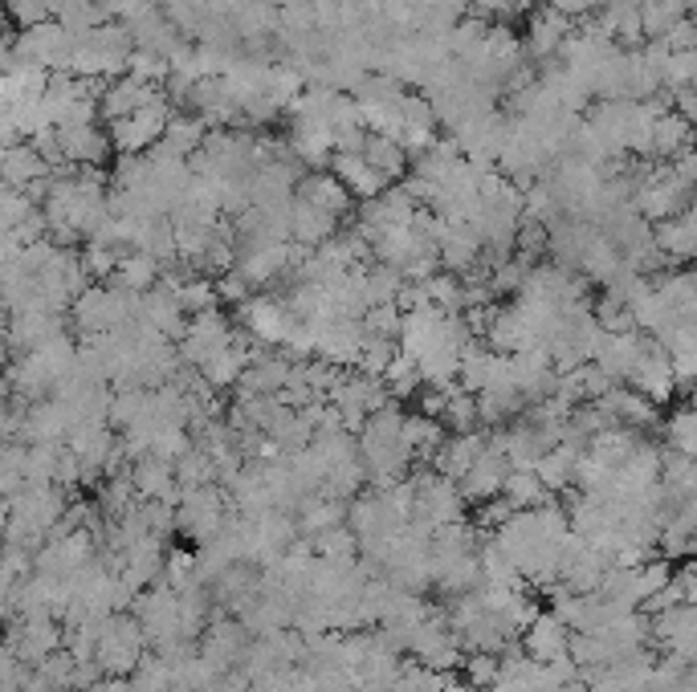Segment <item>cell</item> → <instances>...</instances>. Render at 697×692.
<instances>
[{"label": "cell", "instance_id": "6da1fadb", "mask_svg": "<svg viewBox=\"0 0 697 692\" xmlns=\"http://www.w3.org/2000/svg\"><path fill=\"white\" fill-rule=\"evenodd\" d=\"M13 69H41V74H69V54H74V37L57 21H41L17 33L9 41Z\"/></svg>", "mask_w": 697, "mask_h": 692}, {"label": "cell", "instance_id": "7a4b0ae2", "mask_svg": "<svg viewBox=\"0 0 697 692\" xmlns=\"http://www.w3.org/2000/svg\"><path fill=\"white\" fill-rule=\"evenodd\" d=\"M148 652V639H143V627L135 624V615H107L103 627H98V644H95V664L98 672L107 677H131L135 664Z\"/></svg>", "mask_w": 697, "mask_h": 692}, {"label": "cell", "instance_id": "3957f363", "mask_svg": "<svg viewBox=\"0 0 697 692\" xmlns=\"http://www.w3.org/2000/svg\"><path fill=\"white\" fill-rule=\"evenodd\" d=\"M168 119H172V102H168V94L160 90L151 102H143L139 110H131L127 119L110 122L107 139L119 155H143V151H151V147L163 139Z\"/></svg>", "mask_w": 697, "mask_h": 692}, {"label": "cell", "instance_id": "277c9868", "mask_svg": "<svg viewBox=\"0 0 697 692\" xmlns=\"http://www.w3.org/2000/svg\"><path fill=\"white\" fill-rule=\"evenodd\" d=\"M237 338V326L216 310H204V314H189L184 322V334L175 338V355H180V367H196L201 371L204 363L213 359L216 350H225L228 343Z\"/></svg>", "mask_w": 697, "mask_h": 692}, {"label": "cell", "instance_id": "5b68a950", "mask_svg": "<svg viewBox=\"0 0 697 692\" xmlns=\"http://www.w3.org/2000/svg\"><path fill=\"white\" fill-rule=\"evenodd\" d=\"M228 518V497L221 485H196V489H180L175 497V530L208 542Z\"/></svg>", "mask_w": 697, "mask_h": 692}, {"label": "cell", "instance_id": "8992f818", "mask_svg": "<svg viewBox=\"0 0 697 692\" xmlns=\"http://www.w3.org/2000/svg\"><path fill=\"white\" fill-rule=\"evenodd\" d=\"M237 322H242L245 338H254L261 346H282L290 326H294V314L286 310L278 293H257V298L237 306Z\"/></svg>", "mask_w": 697, "mask_h": 692}, {"label": "cell", "instance_id": "52a82bcc", "mask_svg": "<svg viewBox=\"0 0 697 692\" xmlns=\"http://www.w3.org/2000/svg\"><path fill=\"white\" fill-rule=\"evenodd\" d=\"M404 648L416 656V664L437 668V672H449V668L461 664V639L453 636V627L444 624V615H425Z\"/></svg>", "mask_w": 697, "mask_h": 692}, {"label": "cell", "instance_id": "ba28073f", "mask_svg": "<svg viewBox=\"0 0 697 692\" xmlns=\"http://www.w3.org/2000/svg\"><path fill=\"white\" fill-rule=\"evenodd\" d=\"M245 652H249V631H245L242 619L216 615V619H208V624H204L196 656H204V660H208L216 672H233V668H242Z\"/></svg>", "mask_w": 697, "mask_h": 692}, {"label": "cell", "instance_id": "9c48e42d", "mask_svg": "<svg viewBox=\"0 0 697 692\" xmlns=\"http://www.w3.org/2000/svg\"><path fill=\"white\" fill-rule=\"evenodd\" d=\"M624 383H629L632 391H641L644 400L657 403V408L677 396V383H673V371H669V355H665L653 338H644V350L636 355V363H632V371Z\"/></svg>", "mask_w": 697, "mask_h": 692}, {"label": "cell", "instance_id": "30bf717a", "mask_svg": "<svg viewBox=\"0 0 697 692\" xmlns=\"http://www.w3.org/2000/svg\"><path fill=\"white\" fill-rule=\"evenodd\" d=\"M644 350V334L641 331H629V334H603L596 331L591 334V359L596 363L612 383H624L632 371V363H636V355Z\"/></svg>", "mask_w": 697, "mask_h": 692}, {"label": "cell", "instance_id": "8fae6325", "mask_svg": "<svg viewBox=\"0 0 697 692\" xmlns=\"http://www.w3.org/2000/svg\"><path fill=\"white\" fill-rule=\"evenodd\" d=\"M290 367H294V359L286 355V350H254V359H249V367L242 371V379H237V396H278L282 391V383L290 379Z\"/></svg>", "mask_w": 697, "mask_h": 692}, {"label": "cell", "instance_id": "7c38bea8", "mask_svg": "<svg viewBox=\"0 0 697 692\" xmlns=\"http://www.w3.org/2000/svg\"><path fill=\"white\" fill-rule=\"evenodd\" d=\"M62 160L74 167H103L110 160V139L107 131H98L95 122H74V127H54Z\"/></svg>", "mask_w": 697, "mask_h": 692}, {"label": "cell", "instance_id": "4fadbf2b", "mask_svg": "<svg viewBox=\"0 0 697 692\" xmlns=\"http://www.w3.org/2000/svg\"><path fill=\"white\" fill-rule=\"evenodd\" d=\"M57 639H62V627H57L50 615H21L13 636H9V648H13L17 660L41 664L50 652H57Z\"/></svg>", "mask_w": 697, "mask_h": 692}, {"label": "cell", "instance_id": "5bb4252c", "mask_svg": "<svg viewBox=\"0 0 697 692\" xmlns=\"http://www.w3.org/2000/svg\"><path fill=\"white\" fill-rule=\"evenodd\" d=\"M506 473H510V461L497 453V444H485L482 456H478V461L465 468V477L457 480V493H461L465 501H490V497H497V493H502V480H506Z\"/></svg>", "mask_w": 697, "mask_h": 692}, {"label": "cell", "instance_id": "9a60e30c", "mask_svg": "<svg viewBox=\"0 0 697 692\" xmlns=\"http://www.w3.org/2000/svg\"><path fill=\"white\" fill-rule=\"evenodd\" d=\"M603 408V412L612 415L620 428H632V432H644V428H657L661 424V412L657 403H648L641 396V391H632L629 383H616L608 387L600 400H596Z\"/></svg>", "mask_w": 697, "mask_h": 692}, {"label": "cell", "instance_id": "2e32d148", "mask_svg": "<svg viewBox=\"0 0 697 692\" xmlns=\"http://www.w3.org/2000/svg\"><path fill=\"white\" fill-rule=\"evenodd\" d=\"M653 245H657V253L665 257V266H689V257L697 253V220H694V208H685V213L669 216V220H661L653 225Z\"/></svg>", "mask_w": 697, "mask_h": 692}, {"label": "cell", "instance_id": "e0dca14e", "mask_svg": "<svg viewBox=\"0 0 697 692\" xmlns=\"http://www.w3.org/2000/svg\"><path fill=\"white\" fill-rule=\"evenodd\" d=\"M326 167H331V175H335L339 184L351 192V201H372V196H379L384 187H388V180L372 167V163L363 160L360 151H335L331 160H326Z\"/></svg>", "mask_w": 697, "mask_h": 692}, {"label": "cell", "instance_id": "ac0fdd59", "mask_svg": "<svg viewBox=\"0 0 697 692\" xmlns=\"http://www.w3.org/2000/svg\"><path fill=\"white\" fill-rule=\"evenodd\" d=\"M482 261V240L470 225H444L441 220V237H437V266L444 273H470L473 266Z\"/></svg>", "mask_w": 697, "mask_h": 692}, {"label": "cell", "instance_id": "d6986e66", "mask_svg": "<svg viewBox=\"0 0 697 692\" xmlns=\"http://www.w3.org/2000/svg\"><path fill=\"white\" fill-rule=\"evenodd\" d=\"M339 228H343V220H335V216H326L322 208H314V204L307 201H290V245H298V249H322L326 240L335 237Z\"/></svg>", "mask_w": 697, "mask_h": 692}, {"label": "cell", "instance_id": "ffe728a7", "mask_svg": "<svg viewBox=\"0 0 697 692\" xmlns=\"http://www.w3.org/2000/svg\"><path fill=\"white\" fill-rule=\"evenodd\" d=\"M160 94V86H151V82H139V78H115L110 86H103L98 90V119H107V122H119L127 119L131 110H139L143 102H151Z\"/></svg>", "mask_w": 697, "mask_h": 692}, {"label": "cell", "instance_id": "44dd1931", "mask_svg": "<svg viewBox=\"0 0 697 692\" xmlns=\"http://www.w3.org/2000/svg\"><path fill=\"white\" fill-rule=\"evenodd\" d=\"M567 639H571V631H567V624L559 615L538 612L535 619L523 627V652L530 656V660H538V664H547V660L567 652Z\"/></svg>", "mask_w": 697, "mask_h": 692}, {"label": "cell", "instance_id": "7402d4cb", "mask_svg": "<svg viewBox=\"0 0 697 692\" xmlns=\"http://www.w3.org/2000/svg\"><path fill=\"white\" fill-rule=\"evenodd\" d=\"M530 25H526V41H530V54H535V62H547V57H559V50H564V41L571 37V29H576V21H567V17H559L555 9H530Z\"/></svg>", "mask_w": 697, "mask_h": 692}, {"label": "cell", "instance_id": "603a6c76", "mask_svg": "<svg viewBox=\"0 0 697 692\" xmlns=\"http://www.w3.org/2000/svg\"><path fill=\"white\" fill-rule=\"evenodd\" d=\"M131 485H135V497H143V501H168V506H175V497H180L172 465L151 453L131 461Z\"/></svg>", "mask_w": 697, "mask_h": 692}, {"label": "cell", "instance_id": "cb8c5ba5", "mask_svg": "<svg viewBox=\"0 0 697 692\" xmlns=\"http://www.w3.org/2000/svg\"><path fill=\"white\" fill-rule=\"evenodd\" d=\"M294 196H298V201L314 204V208H322L326 216H335V220H343V216L355 208L351 192L339 184L331 172H310V175H302V180H298V187H294Z\"/></svg>", "mask_w": 697, "mask_h": 692}, {"label": "cell", "instance_id": "d4e9b609", "mask_svg": "<svg viewBox=\"0 0 697 692\" xmlns=\"http://www.w3.org/2000/svg\"><path fill=\"white\" fill-rule=\"evenodd\" d=\"M404 448H408V456H412V468H429L432 461H437V453H441L444 444V428L441 420H432V415H404Z\"/></svg>", "mask_w": 697, "mask_h": 692}, {"label": "cell", "instance_id": "484cf974", "mask_svg": "<svg viewBox=\"0 0 697 692\" xmlns=\"http://www.w3.org/2000/svg\"><path fill=\"white\" fill-rule=\"evenodd\" d=\"M490 444V432H482V428H473V432H457L453 440H444L441 444V453H437V473L441 477H449L457 485V480L465 477V468L482 456V448Z\"/></svg>", "mask_w": 697, "mask_h": 692}, {"label": "cell", "instance_id": "4316f807", "mask_svg": "<svg viewBox=\"0 0 697 692\" xmlns=\"http://www.w3.org/2000/svg\"><path fill=\"white\" fill-rule=\"evenodd\" d=\"M45 175H50V163L29 143H13L0 151V184L9 192H25L33 180H45Z\"/></svg>", "mask_w": 697, "mask_h": 692}, {"label": "cell", "instance_id": "83f0119b", "mask_svg": "<svg viewBox=\"0 0 697 692\" xmlns=\"http://www.w3.org/2000/svg\"><path fill=\"white\" fill-rule=\"evenodd\" d=\"M689 122L682 115H673V110H657L653 115V127H648V160H661L669 163L673 155H682L689 151Z\"/></svg>", "mask_w": 697, "mask_h": 692}, {"label": "cell", "instance_id": "f1b7e54d", "mask_svg": "<svg viewBox=\"0 0 697 692\" xmlns=\"http://www.w3.org/2000/svg\"><path fill=\"white\" fill-rule=\"evenodd\" d=\"M249 359H254V346L245 343L242 331H237V338H233V343H228L225 350H216L213 359L204 363V367H201V379H204L208 387H213V391H221V387H233L237 379H242L245 367H249Z\"/></svg>", "mask_w": 697, "mask_h": 692}, {"label": "cell", "instance_id": "f546056e", "mask_svg": "<svg viewBox=\"0 0 697 692\" xmlns=\"http://www.w3.org/2000/svg\"><path fill=\"white\" fill-rule=\"evenodd\" d=\"M579 444H567V440H559L555 448H547V453L535 461V477L543 480V489L547 493H564L571 480H576V465H579Z\"/></svg>", "mask_w": 697, "mask_h": 692}, {"label": "cell", "instance_id": "4dcf8cb0", "mask_svg": "<svg viewBox=\"0 0 697 692\" xmlns=\"http://www.w3.org/2000/svg\"><path fill=\"white\" fill-rule=\"evenodd\" d=\"M204 131H208V127H204L196 115H172L163 139L151 147V151L163 155V160H192V151L204 143Z\"/></svg>", "mask_w": 697, "mask_h": 692}, {"label": "cell", "instance_id": "1f68e13d", "mask_svg": "<svg viewBox=\"0 0 697 692\" xmlns=\"http://www.w3.org/2000/svg\"><path fill=\"white\" fill-rule=\"evenodd\" d=\"M160 273H163V266L151 253H135V249H127L107 281H110V285H119V290L148 293L151 285H160Z\"/></svg>", "mask_w": 697, "mask_h": 692}, {"label": "cell", "instance_id": "d6a6232c", "mask_svg": "<svg viewBox=\"0 0 697 692\" xmlns=\"http://www.w3.org/2000/svg\"><path fill=\"white\" fill-rule=\"evenodd\" d=\"M360 155L372 167H376L384 180H400L404 172H408V151H404L396 139H388V134H376V131H367L363 134V143H360Z\"/></svg>", "mask_w": 697, "mask_h": 692}, {"label": "cell", "instance_id": "836d02e7", "mask_svg": "<svg viewBox=\"0 0 697 692\" xmlns=\"http://www.w3.org/2000/svg\"><path fill=\"white\" fill-rule=\"evenodd\" d=\"M497 497H506L514 509H538V506H547L555 493L543 489V480L535 477V468H510Z\"/></svg>", "mask_w": 697, "mask_h": 692}, {"label": "cell", "instance_id": "e575fe53", "mask_svg": "<svg viewBox=\"0 0 697 692\" xmlns=\"http://www.w3.org/2000/svg\"><path fill=\"white\" fill-rule=\"evenodd\" d=\"M172 473H175V485H180V489H196V485H216L213 456L204 453V448H196V444H192L189 453L175 461Z\"/></svg>", "mask_w": 697, "mask_h": 692}, {"label": "cell", "instance_id": "d590c367", "mask_svg": "<svg viewBox=\"0 0 697 692\" xmlns=\"http://www.w3.org/2000/svg\"><path fill=\"white\" fill-rule=\"evenodd\" d=\"M661 432H665V444L661 448H669V453H685L694 456V444H697V420H694V408L689 403H682L677 412L661 424Z\"/></svg>", "mask_w": 697, "mask_h": 692}, {"label": "cell", "instance_id": "8d00e7d4", "mask_svg": "<svg viewBox=\"0 0 697 692\" xmlns=\"http://www.w3.org/2000/svg\"><path fill=\"white\" fill-rule=\"evenodd\" d=\"M591 322H596V331H603V334L636 331V322H632V306L629 302H620V298H612V293H603L600 302H591Z\"/></svg>", "mask_w": 697, "mask_h": 692}, {"label": "cell", "instance_id": "74e56055", "mask_svg": "<svg viewBox=\"0 0 697 692\" xmlns=\"http://www.w3.org/2000/svg\"><path fill=\"white\" fill-rule=\"evenodd\" d=\"M379 379H384V391H388L392 400L400 403V400H412L416 391H420V371H416V363L408 359V355H396V359H392V367L384 375H379Z\"/></svg>", "mask_w": 697, "mask_h": 692}, {"label": "cell", "instance_id": "f35d334b", "mask_svg": "<svg viewBox=\"0 0 697 692\" xmlns=\"http://www.w3.org/2000/svg\"><path fill=\"white\" fill-rule=\"evenodd\" d=\"M400 355V343L396 338H372V334H363V346H360V367L363 375H384L392 367V359Z\"/></svg>", "mask_w": 697, "mask_h": 692}, {"label": "cell", "instance_id": "ab89813d", "mask_svg": "<svg viewBox=\"0 0 697 692\" xmlns=\"http://www.w3.org/2000/svg\"><path fill=\"white\" fill-rule=\"evenodd\" d=\"M175 293V302L184 306V314H204V310H216L221 306V298H216V285L213 278H201V273H192Z\"/></svg>", "mask_w": 697, "mask_h": 692}, {"label": "cell", "instance_id": "60d3db41", "mask_svg": "<svg viewBox=\"0 0 697 692\" xmlns=\"http://www.w3.org/2000/svg\"><path fill=\"white\" fill-rule=\"evenodd\" d=\"M441 428H449V432H473V428H482L478 424V403H473V396H465V391H453L449 400H444L441 408Z\"/></svg>", "mask_w": 697, "mask_h": 692}, {"label": "cell", "instance_id": "b9f144b4", "mask_svg": "<svg viewBox=\"0 0 697 692\" xmlns=\"http://www.w3.org/2000/svg\"><path fill=\"white\" fill-rule=\"evenodd\" d=\"M82 269H86V278L90 281H107L119 266L122 249L119 245H103V240H86V249H82Z\"/></svg>", "mask_w": 697, "mask_h": 692}, {"label": "cell", "instance_id": "7bdbcfd3", "mask_svg": "<svg viewBox=\"0 0 697 692\" xmlns=\"http://www.w3.org/2000/svg\"><path fill=\"white\" fill-rule=\"evenodd\" d=\"M444 684H449V672H437V668H425V664H408L400 668L392 692H444Z\"/></svg>", "mask_w": 697, "mask_h": 692}, {"label": "cell", "instance_id": "ee69618b", "mask_svg": "<svg viewBox=\"0 0 697 692\" xmlns=\"http://www.w3.org/2000/svg\"><path fill=\"white\" fill-rule=\"evenodd\" d=\"M461 672H465V684L478 692H490L497 680V656L490 652H470L461 660Z\"/></svg>", "mask_w": 697, "mask_h": 692}, {"label": "cell", "instance_id": "f6af8a7d", "mask_svg": "<svg viewBox=\"0 0 697 692\" xmlns=\"http://www.w3.org/2000/svg\"><path fill=\"white\" fill-rule=\"evenodd\" d=\"M216 285V298H221V306H242V302H249L254 298V285L237 273V269H228V273H221V278H213Z\"/></svg>", "mask_w": 697, "mask_h": 692}, {"label": "cell", "instance_id": "bcb514c9", "mask_svg": "<svg viewBox=\"0 0 697 692\" xmlns=\"http://www.w3.org/2000/svg\"><path fill=\"white\" fill-rule=\"evenodd\" d=\"M543 4L555 9L559 17H567V21H588V17H596L603 0H543Z\"/></svg>", "mask_w": 697, "mask_h": 692}, {"label": "cell", "instance_id": "7dc6e473", "mask_svg": "<svg viewBox=\"0 0 697 692\" xmlns=\"http://www.w3.org/2000/svg\"><path fill=\"white\" fill-rule=\"evenodd\" d=\"M661 41H665V50H697L694 21H689V17H682V21H677V25H673Z\"/></svg>", "mask_w": 697, "mask_h": 692}, {"label": "cell", "instance_id": "c3c4849f", "mask_svg": "<svg viewBox=\"0 0 697 692\" xmlns=\"http://www.w3.org/2000/svg\"><path fill=\"white\" fill-rule=\"evenodd\" d=\"M444 692H478V689H470L465 680H449V684H444Z\"/></svg>", "mask_w": 697, "mask_h": 692}]
</instances>
